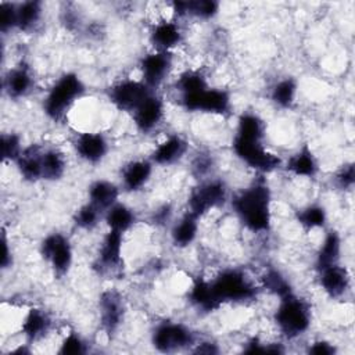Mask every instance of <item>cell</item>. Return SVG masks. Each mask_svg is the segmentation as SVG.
<instances>
[{
	"mask_svg": "<svg viewBox=\"0 0 355 355\" xmlns=\"http://www.w3.org/2000/svg\"><path fill=\"white\" fill-rule=\"evenodd\" d=\"M272 194L265 180H257L239 191L232 200V207L244 226L254 232H266L270 227Z\"/></svg>",
	"mask_w": 355,
	"mask_h": 355,
	"instance_id": "cell-1",
	"label": "cell"
},
{
	"mask_svg": "<svg viewBox=\"0 0 355 355\" xmlns=\"http://www.w3.org/2000/svg\"><path fill=\"white\" fill-rule=\"evenodd\" d=\"M83 93L85 85L82 79L73 72H67L49 89L43 100V111L50 119L61 121Z\"/></svg>",
	"mask_w": 355,
	"mask_h": 355,
	"instance_id": "cell-2",
	"label": "cell"
},
{
	"mask_svg": "<svg viewBox=\"0 0 355 355\" xmlns=\"http://www.w3.org/2000/svg\"><path fill=\"white\" fill-rule=\"evenodd\" d=\"M273 318L279 330L288 338L304 334L311 326L309 305L294 294L280 300Z\"/></svg>",
	"mask_w": 355,
	"mask_h": 355,
	"instance_id": "cell-3",
	"label": "cell"
},
{
	"mask_svg": "<svg viewBox=\"0 0 355 355\" xmlns=\"http://www.w3.org/2000/svg\"><path fill=\"white\" fill-rule=\"evenodd\" d=\"M219 302H244L257 295L254 284L239 269H225L209 282Z\"/></svg>",
	"mask_w": 355,
	"mask_h": 355,
	"instance_id": "cell-4",
	"label": "cell"
},
{
	"mask_svg": "<svg viewBox=\"0 0 355 355\" xmlns=\"http://www.w3.org/2000/svg\"><path fill=\"white\" fill-rule=\"evenodd\" d=\"M233 151L244 164L262 173L272 172L282 164V159L276 154L263 147L262 140H248L234 136Z\"/></svg>",
	"mask_w": 355,
	"mask_h": 355,
	"instance_id": "cell-5",
	"label": "cell"
},
{
	"mask_svg": "<svg viewBox=\"0 0 355 355\" xmlns=\"http://www.w3.org/2000/svg\"><path fill=\"white\" fill-rule=\"evenodd\" d=\"M227 198L226 184L219 179H212L201 183L196 187L189 200V212L196 215L197 218L205 215L211 209L220 207Z\"/></svg>",
	"mask_w": 355,
	"mask_h": 355,
	"instance_id": "cell-6",
	"label": "cell"
},
{
	"mask_svg": "<svg viewBox=\"0 0 355 355\" xmlns=\"http://www.w3.org/2000/svg\"><path fill=\"white\" fill-rule=\"evenodd\" d=\"M40 254L57 276H64L71 269L73 259L72 245L62 233L54 232L47 234L40 243Z\"/></svg>",
	"mask_w": 355,
	"mask_h": 355,
	"instance_id": "cell-7",
	"label": "cell"
},
{
	"mask_svg": "<svg viewBox=\"0 0 355 355\" xmlns=\"http://www.w3.org/2000/svg\"><path fill=\"white\" fill-rule=\"evenodd\" d=\"M143 80L123 79L110 87V100L121 111L133 112L153 92Z\"/></svg>",
	"mask_w": 355,
	"mask_h": 355,
	"instance_id": "cell-8",
	"label": "cell"
},
{
	"mask_svg": "<svg viewBox=\"0 0 355 355\" xmlns=\"http://www.w3.org/2000/svg\"><path fill=\"white\" fill-rule=\"evenodd\" d=\"M182 105L187 111H201L223 115L230 111L232 101L227 92L222 89H205L200 93L180 97Z\"/></svg>",
	"mask_w": 355,
	"mask_h": 355,
	"instance_id": "cell-9",
	"label": "cell"
},
{
	"mask_svg": "<svg viewBox=\"0 0 355 355\" xmlns=\"http://www.w3.org/2000/svg\"><path fill=\"white\" fill-rule=\"evenodd\" d=\"M151 341L158 351L173 352L193 344L194 336L184 324L164 322L154 329Z\"/></svg>",
	"mask_w": 355,
	"mask_h": 355,
	"instance_id": "cell-10",
	"label": "cell"
},
{
	"mask_svg": "<svg viewBox=\"0 0 355 355\" xmlns=\"http://www.w3.org/2000/svg\"><path fill=\"white\" fill-rule=\"evenodd\" d=\"M172 68V55L169 51H153L144 55L140 61L141 80L154 89L159 86L168 76Z\"/></svg>",
	"mask_w": 355,
	"mask_h": 355,
	"instance_id": "cell-11",
	"label": "cell"
},
{
	"mask_svg": "<svg viewBox=\"0 0 355 355\" xmlns=\"http://www.w3.org/2000/svg\"><path fill=\"white\" fill-rule=\"evenodd\" d=\"M100 322L107 334H112L118 330L123 320L125 306L121 295L114 290H107L100 295Z\"/></svg>",
	"mask_w": 355,
	"mask_h": 355,
	"instance_id": "cell-12",
	"label": "cell"
},
{
	"mask_svg": "<svg viewBox=\"0 0 355 355\" xmlns=\"http://www.w3.org/2000/svg\"><path fill=\"white\" fill-rule=\"evenodd\" d=\"M78 155L89 164L100 162L108 153V141L101 133L83 132L73 141Z\"/></svg>",
	"mask_w": 355,
	"mask_h": 355,
	"instance_id": "cell-13",
	"label": "cell"
},
{
	"mask_svg": "<svg viewBox=\"0 0 355 355\" xmlns=\"http://www.w3.org/2000/svg\"><path fill=\"white\" fill-rule=\"evenodd\" d=\"M132 114L136 128L143 133H150L164 119V103L159 97L151 94Z\"/></svg>",
	"mask_w": 355,
	"mask_h": 355,
	"instance_id": "cell-14",
	"label": "cell"
},
{
	"mask_svg": "<svg viewBox=\"0 0 355 355\" xmlns=\"http://www.w3.org/2000/svg\"><path fill=\"white\" fill-rule=\"evenodd\" d=\"M122 263V233L108 230L104 236L97 255V265L101 270H115Z\"/></svg>",
	"mask_w": 355,
	"mask_h": 355,
	"instance_id": "cell-15",
	"label": "cell"
},
{
	"mask_svg": "<svg viewBox=\"0 0 355 355\" xmlns=\"http://www.w3.org/2000/svg\"><path fill=\"white\" fill-rule=\"evenodd\" d=\"M187 151V141L179 135H171L161 141L151 154V162L157 165H172L182 159Z\"/></svg>",
	"mask_w": 355,
	"mask_h": 355,
	"instance_id": "cell-16",
	"label": "cell"
},
{
	"mask_svg": "<svg viewBox=\"0 0 355 355\" xmlns=\"http://www.w3.org/2000/svg\"><path fill=\"white\" fill-rule=\"evenodd\" d=\"M320 273V286L324 290L327 295L331 298H338L344 295V293L349 287V275L348 270L344 266H340L338 263L327 266Z\"/></svg>",
	"mask_w": 355,
	"mask_h": 355,
	"instance_id": "cell-17",
	"label": "cell"
},
{
	"mask_svg": "<svg viewBox=\"0 0 355 355\" xmlns=\"http://www.w3.org/2000/svg\"><path fill=\"white\" fill-rule=\"evenodd\" d=\"M150 40L157 51H171L182 42V31L172 21H159L153 26Z\"/></svg>",
	"mask_w": 355,
	"mask_h": 355,
	"instance_id": "cell-18",
	"label": "cell"
},
{
	"mask_svg": "<svg viewBox=\"0 0 355 355\" xmlns=\"http://www.w3.org/2000/svg\"><path fill=\"white\" fill-rule=\"evenodd\" d=\"M153 173V162L147 159L130 161L122 171V186L126 191H137L150 180Z\"/></svg>",
	"mask_w": 355,
	"mask_h": 355,
	"instance_id": "cell-19",
	"label": "cell"
},
{
	"mask_svg": "<svg viewBox=\"0 0 355 355\" xmlns=\"http://www.w3.org/2000/svg\"><path fill=\"white\" fill-rule=\"evenodd\" d=\"M33 85V78L28 67L18 65L10 69L4 78V90L12 98L26 96Z\"/></svg>",
	"mask_w": 355,
	"mask_h": 355,
	"instance_id": "cell-20",
	"label": "cell"
},
{
	"mask_svg": "<svg viewBox=\"0 0 355 355\" xmlns=\"http://www.w3.org/2000/svg\"><path fill=\"white\" fill-rule=\"evenodd\" d=\"M50 326H51L50 316L43 309L32 308L31 311H28V313L22 320L21 331L29 341H37L49 333Z\"/></svg>",
	"mask_w": 355,
	"mask_h": 355,
	"instance_id": "cell-21",
	"label": "cell"
},
{
	"mask_svg": "<svg viewBox=\"0 0 355 355\" xmlns=\"http://www.w3.org/2000/svg\"><path fill=\"white\" fill-rule=\"evenodd\" d=\"M119 189L116 184L108 180H96L89 186V202L100 211H107L116 204Z\"/></svg>",
	"mask_w": 355,
	"mask_h": 355,
	"instance_id": "cell-22",
	"label": "cell"
},
{
	"mask_svg": "<svg viewBox=\"0 0 355 355\" xmlns=\"http://www.w3.org/2000/svg\"><path fill=\"white\" fill-rule=\"evenodd\" d=\"M190 302L201 311L212 312L220 306L219 300L214 294L211 283L202 279H197L189 293Z\"/></svg>",
	"mask_w": 355,
	"mask_h": 355,
	"instance_id": "cell-23",
	"label": "cell"
},
{
	"mask_svg": "<svg viewBox=\"0 0 355 355\" xmlns=\"http://www.w3.org/2000/svg\"><path fill=\"white\" fill-rule=\"evenodd\" d=\"M21 176L25 180L36 182L42 179V150L37 147L25 148L15 161Z\"/></svg>",
	"mask_w": 355,
	"mask_h": 355,
	"instance_id": "cell-24",
	"label": "cell"
},
{
	"mask_svg": "<svg viewBox=\"0 0 355 355\" xmlns=\"http://www.w3.org/2000/svg\"><path fill=\"white\" fill-rule=\"evenodd\" d=\"M197 216L193 215L191 212H186L172 227L171 232V237L172 241L176 247H187L190 245L196 237H197V232H198V222H197Z\"/></svg>",
	"mask_w": 355,
	"mask_h": 355,
	"instance_id": "cell-25",
	"label": "cell"
},
{
	"mask_svg": "<svg viewBox=\"0 0 355 355\" xmlns=\"http://www.w3.org/2000/svg\"><path fill=\"white\" fill-rule=\"evenodd\" d=\"M172 7L178 15H193L202 19H209L215 17L219 10V4L214 0L173 1Z\"/></svg>",
	"mask_w": 355,
	"mask_h": 355,
	"instance_id": "cell-26",
	"label": "cell"
},
{
	"mask_svg": "<svg viewBox=\"0 0 355 355\" xmlns=\"http://www.w3.org/2000/svg\"><path fill=\"white\" fill-rule=\"evenodd\" d=\"M105 223L110 230L118 232V233H125L128 232L136 222V215L135 212L126 207L125 204H114L111 208L105 211Z\"/></svg>",
	"mask_w": 355,
	"mask_h": 355,
	"instance_id": "cell-27",
	"label": "cell"
},
{
	"mask_svg": "<svg viewBox=\"0 0 355 355\" xmlns=\"http://www.w3.org/2000/svg\"><path fill=\"white\" fill-rule=\"evenodd\" d=\"M286 168L295 176L312 178L318 172V161L308 147H302L288 158Z\"/></svg>",
	"mask_w": 355,
	"mask_h": 355,
	"instance_id": "cell-28",
	"label": "cell"
},
{
	"mask_svg": "<svg viewBox=\"0 0 355 355\" xmlns=\"http://www.w3.org/2000/svg\"><path fill=\"white\" fill-rule=\"evenodd\" d=\"M341 252V239L337 232H329L318 251L316 257V268L322 270L327 266L338 263Z\"/></svg>",
	"mask_w": 355,
	"mask_h": 355,
	"instance_id": "cell-29",
	"label": "cell"
},
{
	"mask_svg": "<svg viewBox=\"0 0 355 355\" xmlns=\"http://www.w3.org/2000/svg\"><path fill=\"white\" fill-rule=\"evenodd\" d=\"M67 161L61 151L55 148L42 150V179L58 180L64 176Z\"/></svg>",
	"mask_w": 355,
	"mask_h": 355,
	"instance_id": "cell-30",
	"label": "cell"
},
{
	"mask_svg": "<svg viewBox=\"0 0 355 355\" xmlns=\"http://www.w3.org/2000/svg\"><path fill=\"white\" fill-rule=\"evenodd\" d=\"M42 3L40 1H24L17 4V29L22 32L32 31L42 18Z\"/></svg>",
	"mask_w": 355,
	"mask_h": 355,
	"instance_id": "cell-31",
	"label": "cell"
},
{
	"mask_svg": "<svg viewBox=\"0 0 355 355\" xmlns=\"http://www.w3.org/2000/svg\"><path fill=\"white\" fill-rule=\"evenodd\" d=\"M236 136L248 140H262L265 136V125L258 115L245 112L239 118Z\"/></svg>",
	"mask_w": 355,
	"mask_h": 355,
	"instance_id": "cell-32",
	"label": "cell"
},
{
	"mask_svg": "<svg viewBox=\"0 0 355 355\" xmlns=\"http://www.w3.org/2000/svg\"><path fill=\"white\" fill-rule=\"evenodd\" d=\"M297 82L293 78H283L275 83L270 92L272 101L280 108H290L295 100Z\"/></svg>",
	"mask_w": 355,
	"mask_h": 355,
	"instance_id": "cell-33",
	"label": "cell"
},
{
	"mask_svg": "<svg viewBox=\"0 0 355 355\" xmlns=\"http://www.w3.org/2000/svg\"><path fill=\"white\" fill-rule=\"evenodd\" d=\"M208 87L205 76L200 71H186L176 80V90L180 93V97L200 93Z\"/></svg>",
	"mask_w": 355,
	"mask_h": 355,
	"instance_id": "cell-34",
	"label": "cell"
},
{
	"mask_svg": "<svg viewBox=\"0 0 355 355\" xmlns=\"http://www.w3.org/2000/svg\"><path fill=\"white\" fill-rule=\"evenodd\" d=\"M262 286L280 300L293 294L288 280L276 269H268L262 276Z\"/></svg>",
	"mask_w": 355,
	"mask_h": 355,
	"instance_id": "cell-35",
	"label": "cell"
},
{
	"mask_svg": "<svg viewBox=\"0 0 355 355\" xmlns=\"http://www.w3.org/2000/svg\"><path fill=\"white\" fill-rule=\"evenodd\" d=\"M297 220L305 229H318L322 227L326 222V211L320 205H308L298 211Z\"/></svg>",
	"mask_w": 355,
	"mask_h": 355,
	"instance_id": "cell-36",
	"label": "cell"
},
{
	"mask_svg": "<svg viewBox=\"0 0 355 355\" xmlns=\"http://www.w3.org/2000/svg\"><path fill=\"white\" fill-rule=\"evenodd\" d=\"M0 148L4 162H15L24 151L21 146V137L17 133H3L0 139Z\"/></svg>",
	"mask_w": 355,
	"mask_h": 355,
	"instance_id": "cell-37",
	"label": "cell"
},
{
	"mask_svg": "<svg viewBox=\"0 0 355 355\" xmlns=\"http://www.w3.org/2000/svg\"><path fill=\"white\" fill-rule=\"evenodd\" d=\"M100 214L101 211L98 208H96L93 204L87 202L85 205H82L73 216V222L79 229H85V230H90L93 229L100 219Z\"/></svg>",
	"mask_w": 355,
	"mask_h": 355,
	"instance_id": "cell-38",
	"label": "cell"
},
{
	"mask_svg": "<svg viewBox=\"0 0 355 355\" xmlns=\"http://www.w3.org/2000/svg\"><path fill=\"white\" fill-rule=\"evenodd\" d=\"M17 28V4L3 1L0 4V29L3 33Z\"/></svg>",
	"mask_w": 355,
	"mask_h": 355,
	"instance_id": "cell-39",
	"label": "cell"
},
{
	"mask_svg": "<svg viewBox=\"0 0 355 355\" xmlns=\"http://www.w3.org/2000/svg\"><path fill=\"white\" fill-rule=\"evenodd\" d=\"M58 352L62 354V355H79V354H85L86 352V345H85L83 340L78 334L69 333L62 340Z\"/></svg>",
	"mask_w": 355,
	"mask_h": 355,
	"instance_id": "cell-40",
	"label": "cell"
},
{
	"mask_svg": "<svg viewBox=\"0 0 355 355\" xmlns=\"http://www.w3.org/2000/svg\"><path fill=\"white\" fill-rule=\"evenodd\" d=\"M337 183L341 189H351L355 180V171H354V165H345L343 166V169L337 173Z\"/></svg>",
	"mask_w": 355,
	"mask_h": 355,
	"instance_id": "cell-41",
	"label": "cell"
},
{
	"mask_svg": "<svg viewBox=\"0 0 355 355\" xmlns=\"http://www.w3.org/2000/svg\"><path fill=\"white\" fill-rule=\"evenodd\" d=\"M309 354L315 355H331L334 354V347L327 341H316L309 347Z\"/></svg>",
	"mask_w": 355,
	"mask_h": 355,
	"instance_id": "cell-42",
	"label": "cell"
},
{
	"mask_svg": "<svg viewBox=\"0 0 355 355\" xmlns=\"http://www.w3.org/2000/svg\"><path fill=\"white\" fill-rule=\"evenodd\" d=\"M1 243H3V252H1V268L3 269H7L11 266L12 263V255H11V251L8 248V241L6 239V236L3 234L1 237Z\"/></svg>",
	"mask_w": 355,
	"mask_h": 355,
	"instance_id": "cell-43",
	"label": "cell"
},
{
	"mask_svg": "<svg viewBox=\"0 0 355 355\" xmlns=\"http://www.w3.org/2000/svg\"><path fill=\"white\" fill-rule=\"evenodd\" d=\"M194 352H197V354H216L218 348L212 343H201V344H197V348L194 349Z\"/></svg>",
	"mask_w": 355,
	"mask_h": 355,
	"instance_id": "cell-44",
	"label": "cell"
},
{
	"mask_svg": "<svg viewBox=\"0 0 355 355\" xmlns=\"http://www.w3.org/2000/svg\"><path fill=\"white\" fill-rule=\"evenodd\" d=\"M169 214H171L169 207H168V205H164L162 208H159V209L157 211L155 218H157V220H159V222H165V220L169 218Z\"/></svg>",
	"mask_w": 355,
	"mask_h": 355,
	"instance_id": "cell-45",
	"label": "cell"
}]
</instances>
